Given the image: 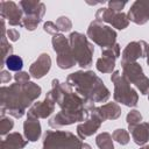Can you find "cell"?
I'll use <instances>...</instances> for the list:
<instances>
[{
	"instance_id": "cell-1",
	"label": "cell",
	"mask_w": 149,
	"mask_h": 149,
	"mask_svg": "<svg viewBox=\"0 0 149 149\" xmlns=\"http://www.w3.org/2000/svg\"><path fill=\"white\" fill-rule=\"evenodd\" d=\"M45 95L50 97L61 108L48 122L51 128H59L85 121L90 112L95 107L94 102L86 100L73 91L68 83H62L58 79H52L51 90L48 91Z\"/></svg>"
},
{
	"instance_id": "cell-2",
	"label": "cell",
	"mask_w": 149,
	"mask_h": 149,
	"mask_svg": "<svg viewBox=\"0 0 149 149\" xmlns=\"http://www.w3.org/2000/svg\"><path fill=\"white\" fill-rule=\"evenodd\" d=\"M41 86L34 81L26 84L14 83L9 86H2L0 88L1 116L8 113L16 119L22 118L26 109L41 95Z\"/></svg>"
},
{
	"instance_id": "cell-3",
	"label": "cell",
	"mask_w": 149,
	"mask_h": 149,
	"mask_svg": "<svg viewBox=\"0 0 149 149\" xmlns=\"http://www.w3.org/2000/svg\"><path fill=\"white\" fill-rule=\"evenodd\" d=\"M66 83L91 102H106L111 92L102 79L93 71H76L66 77Z\"/></svg>"
},
{
	"instance_id": "cell-4",
	"label": "cell",
	"mask_w": 149,
	"mask_h": 149,
	"mask_svg": "<svg viewBox=\"0 0 149 149\" xmlns=\"http://www.w3.org/2000/svg\"><path fill=\"white\" fill-rule=\"evenodd\" d=\"M69 42L77 64L83 69L90 68L93 62L94 47L88 41V37L79 31H72L69 36Z\"/></svg>"
},
{
	"instance_id": "cell-5",
	"label": "cell",
	"mask_w": 149,
	"mask_h": 149,
	"mask_svg": "<svg viewBox=\"0 0 149 149\" xmlns=\"http://www.w3.org/2000/svg\"><path fill=\"white\" fill-rule=\"evenodd\" d=\"M83 141L66 130H47L42 149H81Z\"/></svg>"
},
{
	"instance_id": "cell-6",
	"label": "cell",
	"mask_w": 149,
	"mask_h": 149,
	"mask_svg": "<svg viewBox=\"0 0 149 149\" xmlns=\"http://www.w3.org/2000/svg\"><path fill=\"white\" fill-rule=\"evenodd\" d=\"M111 81L114 85L113 98L116 102H120L127 107H135L139 101L137 92L130 86L127 78L118 70L112 73Z\"/></svg>"
},
{
	"instance_id": "cell-7",
	"label": "cell",
	"mask_w": 149,
	"mask_h": 149,
	"mask_svg": "<svg viewBox=\"0 0 149 149\" xmlns=\"http://www.w3.org/2000/svg\"><path fill=\"white\" fill-rule=\"evenodd\" d=\"M86 35L92 42L101 47V50L106 48H111L116 44V37H118L116 31L109 26H106L98 20H93L90 23Z\"/></svg>"
},
{
	"instance_id": "cell-8",
	"label": "cell",
	"mask_w": 149,
	"mask_h": 149,
	"mask_svg": "<svg viewBox=\"0 0 149 149\" xmlns=\"http://www.w3.org/2000/svg\"><path fill=\"white\" fill-rule=\"evenodd\" d=\"M51 43H52V48H54L55 52L57 54V65H58V68H61L63 70H66V69H71L73 65L77 64L68 37H65L61 33L56 34V35L52 36Z\"/></svg>"
},
{
	"instance_id": "cell-9",
	"label": "cell",
	"mask_w": 149,
	"mask_h": 149,
	"mask_svg": "<svg viewBox=\"0 0 149 149\" xmlns=\"http://www.w3.org/2000/svg\"><path fill=\"white\" fill-rule=\"evenodd\" d=\"M122 74L130 84H134L141 94L149 93V78L144 74L142 66L137 62H121Z\"/></svg>"
},
{
	"instance_id": "cell-10",
	"label": "cell",
	"mask_w": 149,
	"mask_h": 149,
	"mask_svg": "<svg viewBox=\"0 0 149 149\" xmlns=\"http://www.w3.org/2000/svg\"><path fill=\"white\" fill-rule=\"evenodd\" d=\"M95 20H98L100 22L109 23V24H112L113 28H116L119 30L127 28L129 24V19H128L126 13L113 12L108 7L107 8H105V7L99 8L95 13Z\"/></svg>"
},
{
	"instance_id": "cell-11",
	"label": "cell",
	"mask_w": 149,
	"mask_h": 149,
	"mask_svg": "<svg viewBox=\"0 0 149 149\" xmlns=\"http://www.w3.org/2000/svg\"><path fill=\"white\" fill-rule=\"evenodd\" d=\"M120 56V45L116 43L111 48L101 50V57L97 59L95 68L101 73H113L115 68V61Z\"/></svg>"
},
{
	"instance_id": "cell-12",
	"label": "cell",
	"mask_w": 149,
	"mask_h": 149,
	"mask_svg": "<svg viewBox=\"0 0 149 149\" xmlns=\"http://www.w3.org/2000/svg\"><path fill=\"white\" fill-rule=\"evenodd\" d=\"M102 122H104V119L99 114L97 107H94L90 112L87 119L84 122H81V123H79L77 126V135H78V137L80 140H85L86 137L95 134L97 130L100 128Z\"/></svg>"
},
{
	"instance_id": "cell-13",
	"label": "cell",
	"mask_w": 149,
	"mask_h": 149,
	"mask_svg": "<svg viewBox=\"0 0 149 149\" xmlns=\"http://www.w3.org/2000/svg\"><path fill=\"white\" fill-rule=\"evenodd\" d=\"M0 14L1 17L5 19L9 26H19L22 27L23 20V12L21 7L14 1H0Z\"/></svg>"
},
{
	"instance_id": "cell-14",
	"label": "cell",
	"mask_w": 149,
	"mask_h": 149,
	"mask_svg": "<svg viewBox=\"0 0 149 149\" xmlns=\"http://www.w3.org/2000/svg\"><path fill=\"white\" fill-rule=\"evenodd\" d=\"M149 50V44L143 41H132L129 42L123 51H122V58L121 62H136L139 58H143L147 56V52Z\"/></svg>"
},
{
	"instance_id": "cell-15",
	"label": "cell",
	"mask_w": 149,
	"mask_h": 149,
	"mask_svg": "<svg viewBox=\"0 0 149 149\" xmlns=\"http://www.w3.org/2000/svg\"><path fill=\"white\" fill-rule=\"evenodd\" d=\"M55 101L45 95L44 100L34 102L27 112V118H35V119H47L55 112Z\"/></svg>"
},
{
	"instance_id": "cell-16",
	"label": "cell",
	"mask_w": 149,
	"mask_h": 149,
	"mask_svg": "<svg viewBox=\"0 0 149 149\" xmlns=\"http://www.w3.org/2000/svg\"><path fill=\"white\" fill-rule=\"evenodd\" d=\"M129 21L136 24H144L149 21V1L136 0L130 6L128 14Z\"/></svg>"
},
{
	"instance_id": "cell-17",
	"label": "cell",
	"mask_w": 149,
	"mask_h": 149,
	"mask_svg": "<svg viewBox=\"0 0 149 149\" xmlns=\"http://www.w3.org/2000/svg\"><path fill=\"white\" fill-rule=\"evenodd\" d=\"M51 68V57L49 54H41L37 59L29 66V73L33 78L40 79L44 77Z\"/></svg>"
},
{
	"instance_id": "cell-18",
	"label": "cell",
	"mask_w": 149,
	"mask_h": 149,
	"mask_svg": "<svg viewBox=\"0 0 149 149\" xmlns=\"http://www.w3.org/2000/svg\"><path fill=\"white\" fill-rule=\"evenodd\" d=\"M19 6L21 7L24 15H31L42 19L45 14V5L38 0H21Z\"/></svg>"
},
{
	"instance_id": "cell-19",
	"label": "cell",
	"mask_w": 149,
	"mask_h": 149,
	"mask_svg": "<svg viewBox=\"0 0 149 149\" xmlns=\"http://www.w3.org/2000/svg\"><path fill=\"white\" fill-rule=\"evenodd\" d=\"M41 133L42 129L38 119L27 118V120L23 122V134L26 140H28L29 142H36L40 139Z\"/></svg>"
},
{
	"instance_id": "cell-20",
	"label": "cell",
	"mask_w": 149,
	"mask_h": 149,
	"mask_svg": "<svg viewBox=\"0 0 149 149\" xmlns=\"http://www.w3.org/2000/svg\"><path fill=\"white\" fill-rule=\"evenodd\" d=\"M28 143V140H24L22 135L17 132L9 133L1 141V149H23Z\"/></svg>"
},
{
	"instance_id": "cell-21",
	"label": "cell",
	"mask_w": 149,
	"mask_h": 149,
	"mask_svg": "<svg viewBox=\"0 0 149 149\" xmlns=\"http://www.w3.org/2000/svg\"><path fill=\"white\" fill-rule=\"evenodd\" d=\"M132 137L139 146H144L149 141V122H141L132 130Z\"/></svg>"
},
{
	"instance_id": "cell-22",
	"label": "cell",
	"mask_w": 149,
	"mask_h": 149,
	"mask_svg": "<svg viewBox=\"0 0 149 149\" xmlns=\"http://www.w3.org/2000/svg\"><path fill=\"white\" fill-rule=\"evenodd\" d=\"M97 109H98L99 114L101 115V118L104 119V121H106V120H116L121 115V107L116 102L104 104L102 106L97 107Z\"/></svg>"
},
{
	"instance_id": "cell-23",
	"label": "cell",
	"mask_w": 149,
	"mask_h": 149,
	"mask_svg": "<svg viewBox=\"0 0 149 149\" xmlns=\"http://www.w3.org/2000/svg\"><path fill=\"white\" fill-rule=\"evenodd\" d=\"M1 43H0V48H1V65H5L6 59L13 55V45L9 44V41L7 40L6 35H7V30H6V26H5V19L1 17Z\"/></svg>"
},
{
	"instance_id": "cell-24",
	"label": "cell",
	"mask_w": 149,
	"mask_h": 149,
	"mask_svg": "<svg viewBox=\"0 0 149 149\" xmlns=\"http://www.w3.org/2000/svg\"><path fill=\"white\" fill-rule=\"evenodd\" d=\"M95 143L99 149H114L113 137L107 132H102V133L98 134L95 137Z\"/></svg>"
},
{
	"instance_id": "cell-25",
	"label": "cell",
	"mask_w": 149,
	"mask_h": 149,
	"mask_svg": "<svg viewBox=\"0 0 149 149\" xmlns=\"http://www.w3.org/2000/svg\"><path fill=\"white\" fill-rule=\"evenodd\" d=\"M5 65L8 68V71H15V72H20L22 66H23V59L17 56V55H10L6 62Z\"/></svg>"
},
{
	"instance_id": "cell-26",
	"label": "cell",
	"mask_w": 149,
	"mask_h": 149,
	"mask_svg": "<svg viewBox=\"0 0 149 149\" xmlns=\"http://www.w3.org/2000/svg\"><path fill=\"white\" fill-rule=\"evenodd\" d=\"M126 121L128 123V129L132 130L135 126H137L139 123H141V121H142V114L137 109H132L130 112H128V114L126 116Z\"/></svg>"
},
{
	"instance_id": "cell-27",
	"label": "cell",
	"mask_w": 149,
	"mask_h": 149,
	"mask_svg": "<svg viewBox=\"0 0 149 149\" xmlns=\"http://www.w3.org/2000/svg\"><path fill=\"white\" fill-rule=\"evenodd\" d=\"M112 137L114 141H116L118 143H120L121 146H125L129 142L130 137H129V133L126 130V129H122V128H119V129H115L112 134Z\"/></svg>"
},
{
	"instance_id": "cell-28",
	"label": "cell",
	"mask_w": 149,
	"mask_h": 149,
	"mask_svg": "<svg viewBox=\"0 0 149 149\" xmlns=\"http://www.w3.org/2000/svg\"><path fill=\"white\" fill-rule=\"evenodd\" d=\"M42 19H38L36 16H31V15H24L23 20H22V27H24L27 30L33 31L37 28L38 23H41Z\"/></svg>"
},
{
	"instance_id": "cell-29",
	"label": "cell",
	"mask_w": 149,
	"mask_h": 149,
	"mask_svg": "<svg viewBox=\"0 0 149 149\" xmlns=\"http://www.w3.org/2000/svg\"><path fill=\"white\" fill-rule=\"evenodd\" d=\"M14 127V121L9 116H1L0 118V134L1 136L8 135L9 130H12Z\"/></svg>"
},
{
	"instance_id": "cell-30",
	"label": "cell",
	"mask_w": 149,
	"mask_h": 149,
	"mask_svg": "<svg viewBox=\"0 0 149 149\" xmlns=\"http://www.w3.org/2000/svg\"><path fill=\"white\" fill-rule=\"evenodd\" d=\"M56 24H57L59 31H62V33L70 31L72 28V22L68 16H59L56 20Z\"/></svg>"
},
{
	"instance_id": "cell-31",
	"label": "cell",
	"mask_w": 149,
	"mask_h": 149,
	"mask_svg": "<svg viewBox=\"0 0 149 149\" xmlns=\"http://www.w3.org/2000/svg\"><path fill=\"white\" fill-rule=\"evenodd\" d=\"M43 30H44L45 33L52 35V36L56 35V34H59V29H58L57 24H56L55 22H52V21H47V22H44V24H43Z\"/></svg>"
},
{
	"instance_id": "cell-32",
	"label": "cell",
	"mask_w": 149,
	"mask_h": 149,
	"mask_svg": "<svg viewBox=\"0 0 149 149\" xmlns=\"http://www.w3.org/2000/svg\"><path fill=\"white\" fill-rule=\"evenodd\" d=\"M30 73L26 72V71H20V72H16L14 74V79H15V83H19V84H26L28 81H30Z\"/></svg>"
},
{
	"instance_id": "cell-33",
	"label": "cell",
	"mask_w": 149,
	"mask_h": 149,
	"mask_svg": "<svg viewBox=\"0 0 149 149\" xmlns=\"http://www.w3.org/2000/svg\"><path fill=\"white\" fill-rule=\"evenodd\" d=\"M127 5L126 1H116V0H111L108 1V8L112 9L113 12H122V9L125 8V6Z\"/></svg>"
},
{
	"instance_id": "cell-34",
	"label": "cell",
	"mask_w": 149,
	"mask_h": 149,
	"mask_svg": "<svg viewBox=\"0 0 149 149\" xmlns=\"http://www.w3.org/2000/svg\"><path fill=\"white\" fill-rule=\"evenodd\" d=\"M7 38H9V40L13 41V42L17 41V40L20 38V33H19V30H16V29H14V28L8 29V30H7Z\"/></svg>"
},
{
	"instance_id": "cell-35",
	"label": "cell",
	"mask_w": 149,
	"mask_h": 149,
	"mask_svg": "<svg viewBox=\"0 0 149 149\" xmlns=\"http://www.w3.org/2000/svg\"><path fill=\"white\" fill-rule=\"evenodd\" d=\"M10 79H12V76H10L9 71L2 70L1 73H0V81H1L2 84H6V83H9Z\"/></svg>"
},
{
	"instance_id": "cell-36",
	"label": "cell",
	"mask_w": 149,
	"mask_h": 149,
	"mask_svg": "<svg viewBox=\"0 0 149 149\" xmlns=\"http://www.w3.org/2000/svg\"><path fill=\"white\" fill-rule=\"evenodd\" d=\"M81 149H92V148H91V146H90L88 143H83Z\"/></svg>"
},
{
	"instance_id": "cell-37",
	"label": "cell",
	"mask_w": 149,
	"mask_h": 149,
	"mask_svg": "<svg viewBox=\"0 0 149 149\" xmlns=\"http://www.w3.org/2000/svg\"><path fill=\"white\" fill-rule=\"evenodd\" d=\"M146 58H147V64H148V66H149V50H148V52H147Z\"/></svg>"
},
{
	"instance_id": "cell-38",
	"label": "cell",
	"mask_w": 149,
	"mask_h": 149,
	"mask_svg": "<svg viewBox=\"0 0 149 149\" xmlns=\"http://www.w3.org/2000/svg\"><path fill=\"white\" fill-rule=\"evenodd\" d=\"M140 149H149V146H142Z\"/></svg>"
},
{
	"instance_id": "cell-39",
	"label": "cell",
	"mask_w": 149,
	"mask_h": 149,
	"mask_svg": "<svg viewBox=\"0 0 149 149\" xmlns=\"http://www.w3.org/2000/svg\"><path fill=\"white\" fill-rule=\"evenodd\" d=\"M148 100H149V94H148Z\"/></svg>"
}]
</instances>
